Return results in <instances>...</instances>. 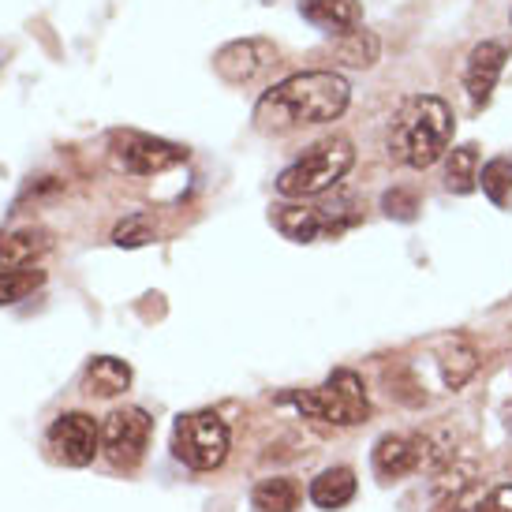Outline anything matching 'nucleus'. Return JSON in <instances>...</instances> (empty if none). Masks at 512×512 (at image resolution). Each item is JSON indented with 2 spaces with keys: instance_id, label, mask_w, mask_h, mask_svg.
I'll list each match as a JSON object with an SVG mask.
<instances>
[{
  "instance_id": "obj_3",
  "label": "nucleus",
  "mask_w": 512,
  "mask_h": 512,
  "mask_svg": "<svg viewBox=\"0 0 512 512\" xmlns=\"http://www.w3.org/2000/svg\"><path fill=\"white\" fill-rule=\"evenodd\" d=\"M281 400L296 404L307 419H322L333 427H356L370 415V400L356 370H333L318 389H292Z\"/></svg>"
},
{
  "instance_id": "obj_1",
  "label": "nucleus",
  "mask_w": 512,
  "mask_h": 512,
  "mask_svg": "<svg viewBox=\"0 0 512 512\" xmlns=\"http://www.w3.org/2000/svg\"><path fill=\"white\" fill-rule=\"evenodd\" d=\"M352 86L337 72H299L262 94L255 105V124L270 135H285L296 128L329 124L348 109Z\"/></svg>"
},
{
  "instance_id": "obj_15",
  "label": "nucleus",
  "mask_w": 512,
  "mask_h": 512,
  "mask_svg": "<svg viewBox=\"0 0 512 512\" xmlns=\"http://www.w3.org/2000/svg\"><path fill=\"white\" fill-rule=\"evenodd\" d=\"M131 385V367L124 359H113V356H94L86 363V374H83V389L90 397L98 400H113L120 393H128Z\"/></svg>"
},
{
  "instance_id": "obj_4",
  "label": "nucleus",
  "mask_w": 512,
  "mask_h": 512,
  "mask_svg": "<svg viewBox=\"0 0 512 512\" xmlns=\"http://www.w3.org/2000/svg\"><path fill=\"white\" fill-rule=\"evenodd\" d=\"M352 161H356V150L348 139H322V143H314L307 154L292 161L281 176H277V195H285V199H314V195H322L329 191L333 184H341L348 169H352Z\"/></svg>"
},
{
  "instance_id": "obj_8",
  "label": "nucleus",
  "mask_w": 512,
  "mask_h": 512,
  "mask_svg": "<svg viewBox=\"0 0 512 512\" xmlns=\"http://www.w3.org/2000/svg\"><path fill=\"white\" fill-rule=\"evenodd\" d=\"M45 445H49L53 460H60L64 468H86L101 453V427L94 423V415L64 412L49 423Z\"/></svg>"
},
{
  "instance_id": "obj_12",
  "label": "nucleus",
  "mask_w": 512,
  "mask_h": 512,
  "mask_svg": "<svg viewBox=\"0 0 512 512\" xmlns=\"http://www.w3.org/2000/svg\"><path fill=\"white\" fill-rule=\"evenodd\" d=\"M299 15L322 34H333V38H344V34L363 27L359 0H299Z\"/></svg>"
},
{
  "instance_id": "obj_24",
  "label": "nucleus",
  "mask_w": 512,
  "mask_h": 512,
  "mask_svg": "<svg viewBox=\"0 0 512 512\" xmlns=\"http://www.w3.org/2000/svg\"><path fill=\"white\" fill-rule=\"evenodd\" d=\"M382 210L389 217H397V221H412L415 210H419V199H415L412 191H404V187H393V191H385Z\"/></svg>"
},
{
  "instance_id": "obj_7",
  "label": "nucleus",
  "mask_w": 512,
  "mask_h": 512,
  "mask_svg": "<svg viewBox=\"0 0 512 512\" xmlns=\"http://www.w3.org/2000/svg\"><path fill=\"white\" fill-rule=\"evenodd\" d=\"M150 415L143 408H120V412L105 415L101 423V453L113 468H139V460L146 456V445H150Z\"/></svg>"
},
{
  "instance_id": "obj_5",
  "label": "nucleus",
  "mask_w": 512,
  "mask_h": 512,
  "mask_svg": "<svg viewBox=\"0 0 512 512\" xmlns=\"http://www.w3.org/2000/svg\"><path fill=\"white\" fill-rule=\"evenodd\" d=\"M232 430L217 412H187L172 427V453L191 471H214L225 464Z\"/></svg>"
},
{
  "instance_id": "obj_25",
  "label": "nucleus",
  "mask_w": 512,
  "mask_h": 512,
  "mask_svg": "<svg viewBox=\"0 0 512 512\" xmlns=\"http://www.w3.org/2000/svg\"><path fill=\"white\" fill-rule=\"evenodd\" d=\"M479 512H512V486H498V490L479 505Z\"/></svg>"
},
{
  "instance_id": "obj_6",
  "label": "nucleus",
  "mask_w": 512,
  "mask_h": 512,
  "mask_svg": "<svg viewBox=\"0 0 512 512\" xmlns=\"http://www.w3.org/2000/svg\"><path fill=\"white\" fill-rule=\"evenodd\" d=\"M359 214L352 202H333V206H277L273 228L292 243H314L326 236H341L356 225Z\"/></svg>"
},
{
  "instance_id": "obj_13",
  "label": "nucleus",
  "mask_w": 512,
  "mask_h": 512,
  "mask_svg": "<svg viewBox=\"0 0 512 512\" xmlns=\"http://www.w3.org/2000/svg\"><path fill=\"white\" fill-rule=\"evenodd\" d=\"M423 464V441L404 438V434H385L374 445V471L382 479H400Z\"/></svg>"
},
{
  "instance_id": "obj_20",
  "label": "nucleus",
  "mask_w": 512,
  "mask_h": 512,
  "mask_svg": "<svg viewBox=\"0 0 512 512\" xmlns=\"http://www.w3.org/2000/svg\"><path fill=\"white\" fill-rule=\"evenodd\" d=\"M479 370V356L471 344H453L445 356H441V378L449 389H460L464 382H471V374Z\"/></svg>"
},
{
  "instance_id": "obj_18",
  "label": "nucleus",
  "mask_w": 512,
  "mask_h": 512,
  "mask_svg": "<svg viewBox=\"0 0 512 512\" xmlns=\"http://www.w3.org/2000/svg\"><path fill=\"white\" fill-rule=\"evenodd\" d=\"M445 187L453 195H468L479 187V146H456L449 150V161H445Z\"/></svg>"
},
{
  "instance_id": "obj_23",
  "label": "nucleus",
  "mask_w": 512,
  "mask_h": 512,
  "mask_svg": "<svg viewBox=\"0 0 512 512\" xmlns=\"http://www.w3.org/2000/svg\"><path fill=\"white\" fill-rule=\"evenodd\" d=\"M154 240V228H150V217L146 214H131L128 221H120L113 228V243L116 247H143V243Z\"/></svg>"
},
{
  "instance_id": "obj_11",
  "label": "nucleus",
  "mask_w": 512,
  "mask_h": 512,
  "mask_svg": "<svg viewBox=\"0 0 512 512\" xmlns=\"http://www.w3.org/2000/svg\"><path fill=\"white\" fill-rule=\"evenodd\" d=\"M505 68V45L501 42H479L468 57V72H464V86L475 109H486L494 98V86Z\"/></svg>"
},
{
  "instance_id": "obj_9",
  "label": "nucleus",
  "mask_w": 512,
  "mask_h": 512,
  "mask_svg": "<svg viewBox=\"0 0 512 512\" xmlns=\"http://www.w3.org/2000/svg\"><path fill=\"white\" fill-rule=\"evenodd\" d=\"M113 161H116V169H124V172L154 176V172H165V169H172V165H184L187 150L176 143H165V139H154V135H143V131H116Z\"/></svg>"
},
{
  "instance_id": "obj_22",
  "label": "nucleus",
  "mask_w": 512,
  "mask_h": 512,
  "mask_svg": "<svg viewBox=\"0 0 512 512\" xmlns=\"http://www.w3.org/2000/svg\"><path fill=\"white\" fill-rule=\"evenodd\" d=\"M479 187L490 195V202L505 206V202H509V191H512V157H494V161L479 172Z\"/></svg>"
},
{
  "instance_id": "obj_14",
  "label": "nucleus",
  "mask_w": 512,
  "mask_h": 512,
  "mask_svg": "<svg viewBox=\"0 0 512 512\" xmlns=\"http://www.w3.org/2000/svg\"><path fill=\"white\" fill-rule=\"evenodd\" d=\"M53 247V232L38 225L12 228L0 236V270L8 266H34V258H42Z\"/></svg>"
},
{
  "instance_id": "obj_26",
  "label": "nucleus",
  "mask_w": 512,
  "mask_h": 512,
  "mask_svg": "<svg viewBox=\"0 0 512 512\" xmlns=\"http://www.w3.org/2000/svg\"><path fill=\"white\" fill-rule=\"evenodd\" d=\"M509 430H512V419H509Z\"/></svg>"
},
{
  "instance_id": "obj_10",
  "label": "nucleus",
  "mask_w": 512,
  "mask_h": 512,
  "mask_svg": "<svg viewBox=\"0 0 512 512\" xmlns=\"http://www.w3.org/2000/svg\"><path fill=\"white\" fill-rule=\"evenodd\" d=\"M277 64V49L266 38H243V42H228L214 57V72L232 86H243L258 79V75Z\"/></svg>"
},
{
  "instance_id": "obj_21",
  "label": "nucleus",
  "mask_w": 512,
  "mask_h": 512,
  "mask_svg": "<svg viewBox=\"0 0 512 512\" xmlns=\"http://www.w3.org/2000/svg\"><path fill=\"white\" fill-rule=\"evenodd\" d=\"M337 57H341V64H348V68H370V64L378 60V38H374L370 30H352V34H344L341 45H337Z\"/></svg>"
},
{
  "instance_id": "obj_19",
  "label": "nucleus",
  "mask_w": 512,
  "mask_h": 512,
  "mask_svg": "<svg viewBox=\"0 0 512 512\" xmlns=\"http://www.w3.org/2000/svg\"><path fill=\"white\" fill-rule=\"evenodd\" d=\"M45 285V270L38 266H8L0 270V307L23 303L27 296H34Z\"/></svg>"
},
{
  "instance_id": "obj_17",
  "label": "nucleus",
  "mask_w": 512,
  "mask_h": 512,
  "mask_svg": "<svg viewBox=\"0 0 512 512\" xmlns=\"http://www.w3.org/2000/svg\"><path fill=\"white\" fill-rule=\"evenodd\" d=\"M299 501H303V490H299V483L288 479V475L262 479V483L251 490V505H255L258 512H296Z\"/></svg>"
},
{
  "instance_id": "obj_16",
  "label": "nucleus",
  "mask_w": 512,
  "mask_h": 512,
  "mask_svg": "<svg viewBox=\"0 0 512 512\" xmlns=\"http://www.w3.org/2000/svg\"><path fill=\"white\" fill-rule=\"evenodd\" d=\"M356 486L359 483H356V471L352 468H329L311 483V501L326 512L344 509L348 501L356 498Z\"/></svg>"
},
{
  "instance_id": "obj_2",
  "label": "nucleus",
  "mask_w": 512,
  "mask_h": 512,
  "mask_svg": "<svg viewBox=\"0 0 512 512\" xmlns=\"http://www.w3.org/2000/svg\"><path fill=\"white\" fill-rule=\"evenodd\" d=\"M453 143V109L434 94H415L400 101L397 116L389 124V154L412 165V169H430L434 161L445 157Z\"/></svg>"
}]
</instances>
